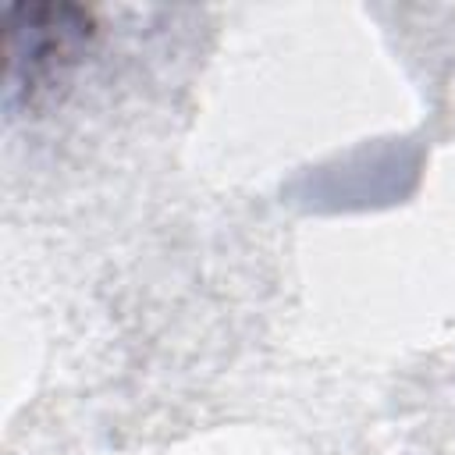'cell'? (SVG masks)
Wrapping results in <instances>:
<instances>
[{
  "instance_id": "1",
  "label": "cell",
  "mask_w": 455,
  "mask_h": 455,
  "mask_svg": "<svg viewBox=\"0 0 455 455\" xmlns=\"http://www.w3.org/2000/svg\"><path fill=\"white\" fill-rule=\"evenodd\" d=\"M92 11L75 4H11L4 11V85L7 103L36 107L89 53Z\"/></svg>"
}]
</instances>
